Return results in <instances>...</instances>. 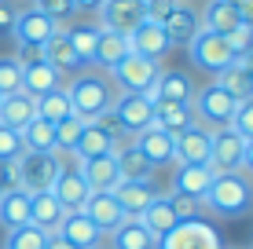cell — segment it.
<instances>
[{
	"mask_svg": "<svg viewBox=\"0 0 253 249\" xmlns=\"http://www.w3.org/2000/svg\"><path fill=\"white\" fill-rule=\"evenodd\" d=\"M191 96H195V84L180 70H162L158 81H154V88L147 92L151 103H191Z\"/></svg>",
	"mask_w": 253,
	"mask_h": 249,
	"instance_id": "17",
	"label": "cell"
},
{
	"mask_svg": "<svg viewBox=\"0 0 253 249\" xmlns=\"http://www.w3.org/2000/svg\"><path fill=\"white\" fill-rule=\"evenodd\" d=\"M19 136L30 154H55V125H48L44 117H33Z\"/></svg>",
	"mask_w": 253,
	"mask_h": 249,
	"instance_id": "35",
	"label": "cell"
},
{
	"mask_svg": "<svg viewBox=\"0 0 253 249\" xmlns=\"http://www.w3.org/2000/svg\"><path fill=\"white\" fill-rule=\"evenodd\" d=\"M0 99H4V96H0Z\"/></svg>",
	"mask_w": 253,
	"mask_h": 249,
	"instance_id": "57",
	"label": "cell"
},
{
	"mask_svg": "<svg viewBox=\"0 0 253 249\" xmlns=\"http://www.w3.org/2000/svg\"><path fill=\"white\" fill-rule=\"evenodd\" d=\"M220 231L206 220H180L169 235H162L154 249H220Z\"/></svg>",
	"mask_w": 253,
	"mask_h": 249,
	"instance_id": "6",
	"label": "cell"
},
{
	"mask_svg": "<svg viewBox=\"0 0 253 249\" xmlns=\"http://www.w3.org/2000/svg\"><path fill=\"white\" fill-rule=\"evenodd\" d=\"M15 15H19V11L11 7V0H0V33H7L15 26Z\"/></svg>",
	"mask_w": 253,
	"mask_h": 249,
	"instance_id": "49",
	"label": "cell"
},
{
	"mask_svg": "<svg viewBox=\"0 0 253 249\" xmlns=\"http://www.w3.org/2000/svg\"><path fill=\"white\" fill-rule=\"evenodd\" d=\"M147 19V0H103L99 4V30H114L121 37Z\"/></svg>",
	"mask_w": 253,
	"mask_h": 249,
	"instance_id": "10",
	"label": "cell"
},
{
	"mask_svg": "<svg viewBox=\"0 0 253 249\" xmlns=\"http://www.w3.org/2000/svg\"><path fill=\"white\" fill-rule=\"evenodd\" d=\"M228 44H231V51H235V59H239L242 51H250V48H253V30H250L246 22H239V26H235V30L228 33Z\"/></svg>",
	"mask_w": 253,
	"mask_h": 249,
	"instance_id": "46",
	"label": "cell"
},
{
	"mask_svg": "<svg viewBox=\"0 0 253 249\" xmlns=\"http://www.w3.org/2000/svg\"><path fill=\"white\" fill-rule=\"evenodd\" d=\"M22 92V63L19 59H0V96Z\"/></svg>",
	"mask_w": 253,
	"mask_h": 249,
	"instance_id": "41",
	"label": "cell"
},
{
	"mask_svg": "<svg viewBox=\"0 0 253 249\" xmlns=\"http://www.w3.org/2000/svg\"><path fill=\"white\" fill-rule=\"evenodd\" d=\"M63 205L55 202V194L51 191H41V194H30V224L41 227V231H59V224H63Z\"/></svg>",
	"mask_w": 253,
	"mask_h": 249,
	"instance_id": "28",
	"label": "cell"
},
{
	"mask_svg": "<svg viewBox=\"0 0 253 249\" xmlns=\"http://www.w3.org/2000/svg\"><path fill=\"white\" fill-rule=\"evenodd\" d=\"M180 4H184V0H180Z\"/></svg>",
	"mask_w": 253,
	"mask_h": 249,
	"instance_id": "56",
	"label": "cell"
},
{
	"mask_svg": "<svg viewBox=\"0 0 253 249\" xmlns=\"http://www.w3.org/2000/svg\"><path fill=\"white\" fill-rule=\"evenodd\" d=\"M70 114H74V110H70V96H66V88H51V92H44V96H37V117H44L48 125L66 121Z\"/></svg>",
	"mask_w": 253,
	"mask_h": 249,
	"instance_id": "37",
	"label": "cell"
},
{
	"mask_svg": "<svg viewBox=\"0 0 253 249\" xmlns=\"http://www.w3.org/2000/svg\"><path fill=\"white\" fill-rule=\"evenodd\" d=\"M59 235L66 238L70 246H77V249H95L99 246V231L92 227V220L84 216V213H66L63 216V224H59Z\"/></svg>",
	"mask_w": 253,
	"mask_h": 249,
	"instance_id": "31",
	"label": "cell"
},
{
	"mask_svg": "<svg viewBox=\"0 0 253 249\" xmlns=\"http://www.w3.org/2000/svg\"><path fill=\"white\" fill-rule=\"evenodd\" d=\"M114 165H118V176L121 179H136V183H147L151 173H154V165L139 154V147L132 140H125V136H121L118 147H114Z\"/></svg>",
	"mask_w": 253,
	"mask_h": 249,
	"instance_id": "16",
	"label": "cell"
},
{
	"mask_svg": "<svg viewBox=\"0 0 253 249\" xmlns=\"http://www.w3.org/2000/svg\"><path fill=\"white\" fill-rule=\"evenodd\" d=\"M22 154H26L22 136L11 132V128H0V161H19Z\"/></svg>",
	"mask_w": 253,
	"mask_h": 249,
	"instance_id": "42",
	"label": "cell"
},
{
	"mask_svg": "<svg viewBox=\"0 0 253 249\" xmlns=\"http://www.w3.org/2000/svg\"><path fill=\"white\" fill-rule=\"evenodd\" d=\"M202 19V30H213V33H220V37H228V33L239 26V7L231 4V0H209L206 4V11L198 15Z\"/></svg>",
	"mask_w": 253,
	"mask_h": 249,
	"instance_id": "33",
	"label": "cell"
},
{
	"mask_svg": "<svg viewBox=\"0 0 253 249\" xmlns=\"http://www.w3.org/2000/svg\"><path fill=\"white\" fill-rule=\"evenodd\" d=\"M162 30H165V37H169V44H172V48H176V44H191V37L202 30V19H198L195 7L176 4V7L169 11V19L162 22Z\"/></svg>",
	"mask_w": 253,
	"mask_h": 249,
	"instance_id": "21",
	"label": "cell"
},
{
	"mask_svg": "<svg viewBox=\"0 0 253 249\" xmlns=\"http://www.w3.org/2000/svg\"><path fill=\"white\" fill-rule=\"evenodd\" d=\"M176 4H180V0H147V19H151V22H165Z\"/></svg>",
	"mask_w": 253,
	"mask_h": 249,
	"instance_id": "47",
	"label": "cell"
},
{
	"mask_svg": "<svg viewBox=\"0 0 253 249\" xmlns=\"http://www.w3.org/2000/svg\"><path fill=\"white\" fill-rule=\"evenodd\" d=\"M15 187H19V169H15V161H0V194L15 191Z\"/></svg>",
	"mask_w": 253,
	"mask_h": 249,
	"instance_id": "48",
	"label": "cell"
},
{
	"mask_svg": "<svg viewBox=\"0 0 253 249\" xmlns=\"http://www.w3.org/2000/svg\"><path fill=\"white\" fill-rule=\"evenodd\" d=\"M103 0H74V7H81V11H99Z\"/></svg>",
	"mask_w": 253,
	"mask_h": 249,
	"instance_id": "53",
	"label": "cell"
},
{
	"mask_svg": "<svg viewBox=\"0 0 253 249\" xmlns=\"http://www.w3.org/2000/svg\"><path fill=\"white\" fill-rule=\"evenodd\" d=\"M30 224V194L26 191H4L0 194V227L4 231H15V227H26Z\"/></svg>",
	"mask_w": 253,
	"mask_h": 249,
	"instance_id": "32",
	"label": "cell"
},
{
	"mask_svg": "<svg viewBox=\"0 0 253 249\" xmlns=\"http://www.w3.org/2000/svg\"><path fill=\"white\" fill-rule=\"evenodd\" d=\"M158 238L151 235L139 220H121V224L110 231V246L114 249H154Z\"/></svg>",
	"mask_w": 253,
	"mask_h": 249,
	"instance_id": "34",
	"label": "cell"
},
{
	"mask_svg": "<svg viewBox=\"0 0 253 249\" xmlns=\"http://www.w3.org/2000/svg\"><path fill=\"white\" fill-rule=\"evenodd\" d=\"M33 117H37V99H33V96H26V92H11V96L0 99V128L22 132Z\"/></svg>",
	"mask_w": 253,
	"mask_h": 249,
	"instance_id": "19",
	"label": "cell"
},
{
	"mask_svg": "<svg viewBox=\"0 0 253 249\" xmlns=\"http://www.w3.org/2000/svg\"><path fill=\"white\" fill-rule=\"evenodd\" d=\"M169 198H172V209H176L180 220H202L206 205L198 202V198H187V194H169Z\"/></svg>",
	"mask_w": 253,
	"mask_h": 249,
	"instance_id": "45",
	"label": "cell"
},
{
	"mask_svg": "<svg viewBox=\"0 0 253 249\" xmlns=\"http://www.w3.org/2000/svg\"><path fill=\"white\" fill-rule=\"evenodd\" d=\"M114 117H118V128L125 136H139L143 128L154 125V103L147 96H136V92H118Z\"/></svg>",
	"mask_w": 253,
	"mask_h": 249,
	"instance_id": "9",
	"label": "cell"
},
{
	"mask_svg": "<svg viewBox=\"0 0 253 249\" xmlns=\"http://www.w3.org/2000/svg\"><path fill=\"white\" fill-rule=\"evenodd\" d=\"M191 125H198L191 103H154V128H162L169 136H180Z\"/></svg>",
	"mask_w": 253,
	"mask_h": 249,
	"instance_id": "24",
	"label": "cell"
},
{
	"mask_svg": "<svg viewBox=\"0 0 253 249\" xmlns=\"http://www.w3.org/2000/svg\"><path fill=\"white\" fill-rule=\"evenodd\" d=\"M128 55V40L121 37L114 30H99V37H95V51H92V63L99 66V70H114L121 59Z\"/></svg>",
	"mask_w": 253,
	"mask_h": 249,
	"instance_id": "29",
	"label": "cell"
},
{
	"mask_svg": "<svg viewBox=\"0 0 253 249\" xmlns=\"http://www.w3.org/2000/svg\"><path fill=\"white\" fill-rule=\"evenodd\" d=\"M110 194H114V202H118V209H121V216H125V220H136L139 213L147 209V205L158 198V191L151 187V179H147V183H136V179H121V183H118Z\"/></svg>",
	"mask_w": 253,
	"mask_h": 249,
	"instance_id": "15",
	"label": "cell"
},
{
	"mask_svg": "<svg viewBox=\"0 0 253 249\" xmlns=\"http://www.w3.org/2000/svg\"><path fill=\"white\" fill-rule=\"evenodd\" d=\"M220 249H231V246H220Z\"/></svg>",
	"mask_w": 253,
	"mask_h": 249,
	"instance_id": "55",
	"label": "cell"
},
{
	"mask_svg": "<svg viewBox=\"0 0 253 249\" xmlns=\"http://www.w3.org/2000/svg\"><path fill=\"white\" fill-rule=\"evenodd\" d=\"M77 169H81V176H84V183H88L92 194H110L121 183L114 154H107V158H92V161H77Z\"/></svg>",
	"mask_w": 253,
	"mask_h": 249,
	"instance_id": "18",
	"label": "cell"
},
{
	"mask_svg": "<svg viewBox=\"0 0 253 249\" xmlns=\"http://www.w3.org/2000/svg\"><path fill=\"white\" fill-rule=\"evenodd\" d=\"M41 59H44V63L48 66H55V70L59 73H74V70H81V55H77V51H74V44H70V40H66V30H59L55 33V37H51L48 40V44L44 48H41Z\"/></svg>",
	"mask_w": 253,
	"mask_h": 249,
	"instance_id": "30",
	"label": "cell"
},
{
	"mask_svg": "<svg viewBox=\"0 0 253 249\" xmlns=\"http://www.w3.org/2000/svg\"><path fill=\"white\" fill-rule=\"evenodd\" d=\"M84 125L88 121H81L77 114H70L66 121H59L55 125V154H70L77 147V140H81V132H84Z\"/></svg>",
	"mask_w": 253,
	"mask_h": 249,
	"instance_id": "40",
	"label": "cell"
},
{
	"mask_svg": "<svg viewBox=\"0 0 253 249\" xmlns=\"http://www.w3.org/2000/svg\"><path fill=\"white\" fill-rule=\"evenodd\" d=\"M158 73H162V63H158V59H143V55H136V51H128L114 70H110V81H114L118 92H136V96H147V92L154 88V81H158Z\"/></svg>",
	"mask_w": 253,
	"mask_h": 249,
	"instance_id": "4",
	"label": "cell"
},
{
	"mask_svg": "<svg viewBox=\"0 0 253 249\" xmlns=\"http://www.w3.org/2000/svg\"><path fill=\"white\" fill-rule=\"evenodd\" d=\"M33 7H37V11H44L48 19H55V22H63V19H70V15L77 11L74 0H33Z\"/></svg>",
	"mask_w": 253,
	"mask_h": 249,
	"instance_id": "44",
	"label": "cell"
},
{
	"mask_svg": "<svg viewBox=\"0 0 253 249\" xmlns=\"http://www.w3.org/2000/svg\"><path fill=\"white\" fill-rule=\"evenodd\" d=\"M213 176L216 173L209 165H176V173H172V194H187V198L202 202Z\"/></svg>",
	"mask_w": 253,
	"mask_h": 249,
	"instance_id": "20",
	"label": "cell"
},
{
	"mask_svg": "<svg viewBox=\"0 0 253 249\" xmlns=\"http://www.w3.org/2000/svg\"><path fill=\"white\" fill-rule=\"evenodd\" d=\"M11 33H15V40H19V48H44L59 33V22L48 19L44 11H37V7H26V11L15 15Z\"/></svg>",
	"mask_w": 253,
	"mask_h": 249,
	"instance_id": "11",
	"label": "cell"
},
{
	"mask_svg": "<svg viewBox=\"0 0 253 249\" xmlns=\"http://www.w3.org/2000/svg\"><path fill=\"white\" fill-rule=\"evenodd\" d=\"M4 249H48V231L26 224V227H15L4 235Z\"/></svg>",
	"mask_w": 253,
	"mask_h": 249,
	"instance_id": "38",
	"label": "cell"
},
{
	"mask_svg": "<svg viewBox=\"0 0 253 249\" xmlns=\"http://www.w3.org/2000/svg\"><path fill=\"white\" fill-rule=\"evenodd\" d=\"M231 128L242 136V140H253V99H246V103H239V107H235Z\"/></svg>",
	"mask_w": 253,
	"mask_h": 249,
	"instance_id": "43",
	"label": "cell"
},
{
	"mask_svg": "<svg viewBox=\"0 0 253 249\" xmlns=\"http://www.w3.org/2000/svg\"><path fill=\"white\" fill-rule=\"evenodd\" d=\"M246 26H250V30H253V19H250V22H246Z\"/></svg>",
	"mask_w": 253,
	"mask_h": 249,
	"instance_id": "54",
	"label": "cell"
},
{
	"mask_svg": "<svg viewBox=\"0 0 253 249\" xmlns=\"http://www.w3.org/2000/svg\"><path fill=\"white\" fill-rule=\"evenodd\" d=\"M172 161L176 165H209V128L191 125L187 132L172 136Z\"/></svg>",
	"mask_w": 253,
	"mask_h": 249,
	"instance_id": "13",
	"label": "cell"
},
{
	"mask_svg": "<svg viewBox=\"0 0 253 249\" xmlns=\"http://www.w3.org/2000/svg\"><path fill=\"white\" fill-rule=\"evenodd\" d=\"M59 73L55 66H48L44 59H33V63H22V92L26 96H44V92H51V88H59Z\"/></svg>",
	"mask_w": 253,
	"mask_h": 249,
	"instance_id": "27",
	"label": "cell"
},
{
	"mask_svg": "<svg viewBox=\"0 0 253 249\" xmlns=\"http://www.w3.org/2000/svg\"><path fill=\"white\" fill-rule=\"evenodd\" d=\"M48 249H77V246H70L59 231H51V235H48Z\"/></svg>",
	"mask_w": 253,
	"mask_h": 249,
	"instance_id": "51",
	"label": "cell"
},
{
	"mask_svg": "<svg viewBox=\"0 0 253 249\" xmlns=\"http://www.w3.org/2000/svg\"><path fill=\"white\" fill-rule=\"evenodd\" d=\"M213 84H220V88L228 92V96H231L235 103H246V99H253V77H250L246 70H242L239 63H231L228 70H220Z\"/></svg>",
	"mask_w": 253,
	"mask_h": 249,
	"instance_id": "36",
	"label": "cell"
},
{
	"mask_svg": "<svg viewBox=\"0 0 253 249\" xmlns=\"http://www.w3.org/2000/svg\"><path fill=\"white\" fill-rule=\"evenodd\" d=\"M81 213L92 220V227L99 231V235H110L121 220V209H118V202H114V194H88V202L81 205Z\"/></svg>",
	"mask_w": 253,
	"mask_h": 249,
	"instance_id": "22",
	"label": "cell"
},
{
	"mask_svg": "<svg viewBox=\"0 0 253 249\" xmlns=\"http://www.w3.org/2000/svg\"><path fill=\"white\" fill-rule=\"evenodd\" d=\"M235 63H239V66H242V70H246V73L253 77V48H250V51H242V55H239V59H235Z\"/></svg>",
	"mask_w": 253,
	"mask_h": 249,
	"instance_id": "52",
	"label": "cell"
},
{
	"mask_svg": "<svg viewBox=\"0 0 253 249\" xmlns=\"http://www.w3.org/2000/svg\"><path fill=\"white\" fill-rule=\"evenodd\" d=\"M125 40H128V51H136V55H143V59H158V63H162L165 51L172 48L169 37H165V30H162V22H151V19H143Z\"/></svg>",
	"mask_w": 253,
	"mask_h": 249,
	"instance_id": "14",
	"label": "cell"
},
{
	"mask_svg": "<svg viewBox=\"0 0 253 249\" xmlns=\"http://www.w3.org/2000/svg\"><path fill=\"white\" fill-rule=\"evenodd\" d=\"M202 205L216 216H242L253 209V176L246 173H216L209 183Z\"/></svg>",
	"mask_w": 253,
	"mask_h": 249,
	"instance_id": "2",
	"label": "cell"
},
{
	"mask_svg": "<svg viewBox=\"0 0 253 249\" xmlns=\"http://www.w3.org/2000/svg\"><path fill=\"white\" fill-rule=\"evenodd\" d=\"M66 96H70V110H74L81 121H95L99 114H107L110 107H114V99H118V88H114V81H110V73H77L74 77V84L66 88Z\"/></svg>",
	"mask_w": 253,
	"mask_h": 249,
	"instance_id": "1",
	"label": "cell"
},
{
	"mask_svg": "<svg viewBox=\"0 0 253 249\" xmlns=\"http://www.w3.org/2000/svg\"><path fill=\"white\" fill-rule=\"evenodd\" d=\"M59 165H63L59 154H30L26 150L22 158L15 161V169H19V191H26V194L48 191L55 173H59Z\"/></svg>",
	"mask_w": 253,
	"mask_h": 249,
	"instance_id": "7",
	"label": "cell"
},
{
	"mask_svg": "<svg viewBox=\"0 0 253 249\" xmlns=\"http://www.w3.org/2000/svg\"><path fill=\"white\" fill-rule=\"evenodd\" d=\"M95 37H99V26H88V22H81V26H70V30H66V40L74 44V51L81 55V63H84V66L92 63Z\"/></svg>",
	"mask_w": 253,
	"mask_h": 249,
	"instance_id": "39",
	"label": "cell"
},
{
	"mask_svg": "<svg viewBox=\"0 0 253 249\" xmlns=\"http://www.w3.org/2000/svg\"><path fill=\"white\" fill-rule=\"evenodd\" d=\"M48 191L55 194V202L63 205V213H81V205L88 202V194H92L77 165H59V173H55Z\"/></svg>",
	"mask_w": 253,
	"mask_h": 249,
	"instance_id": "12",
	"label": "cell"
},
{
	"mask_svg": "<svg viewBox=\"0 0 253 249\" xmlns=\"http://www.w3.org/2000/svg\"><path fill=\"white\" fill-rule=\"evenodd\" d=\"M132 143L139 147V154H143L154 169H158V165H169V161H172V136L162 132V128H154V125L143 128L139 136H132Z\"/></svg>",
	"mask_w": 253,
	"mask_h": 249,
	"instance_id": "26",
	"label": "cell"
},
{
	"mask_svg": "<svg viewBox=\"0 0 253 249\" xmlns=\"http://www.w3.org/2000/svg\"><path fill=\"white\" fill-rule=\"evenodd\" d=\"M136 220H139V224H143L147 231H151L154 238L169 235V231L180 224V216H176V209H172V198H169V194H158V198H154L151 205H147V209L139 213Z\"/></svg>",
	"mask_w": 253,
	"mask_h": 249,
	"instance_id": "23",
	"label": "cell"
},
{
	"mask_svg": "<svg viewBox=\"0 0 253 249\" xmlns=\"http://www.w3.org/2000/svg\"><path fill=\"white\" fill-rule=\"evenodd\" d=\"M242 150H246V140L231 125L209 132V169L213 173H242Z\"/></svg>",
	"mask_w": 253,
	"mask_h": 249,
	"instance_id": "8",
	"label": "cell"
},
{
	"mask_svg": "<svg viewBox=\"0 0 253 249\" xmlns=\"http://www.w3.org/2000/svg\"><path fill=\"white\" fill-rule=\"evenodd\" d=\"M118 147V140L107 132V128H99V125H84V132H81V140H77V147L70 150L77 161H92V158H107V154H114Z\"/></svg>",
	"mask_w": 253,
	"mask_h": 249,
	"instance_id": "25",
	"label": "cell"
},
{
	"mask_svg": "<svg viewBox=\"0 0 253 249\" xmlns=\"http://www.w3.org/2000/svg\"><path fill=\"white\" fill-rule=\"evenodd\" d=\"M242 173L253 176V140H246V150H242Z\"/></svg>",
	"mask_w": 253,
	"mask_h": 249,
	"instance_id": "50",
	"label": "cell"
},
{
	"mask_svg": "<svg viewBox=\"0 0 253 249\" xmlns=\"http://www.w3.org/2000/svg\"><path fill=\"white\" fill-rule=\"evenodd\" d=\"M187 51H191V63L202 73H213V77L235 63V51L228 44V37H220V33H213V30H198L195 37H191Z\"/></svg>",
	"mask_w": 253,
	"mask_h": 249,
	"instance_id": "5",
	"label": "cell"
},
{
	"mask_svg": "<svg viewBox=\"0 0 253 249\" xmlns=\"http://www.w3.org/2000/svg\"><path fill=\"white\" fill-rule=\"evenodd\" d=\"M235 103L228 92L220 88V84H206V88H195V96H191V110H195V121L202 125V128H224V125H231V117H235Z\"/></svg>",
	"mask_w": 253,
	"mask_h": 249,
	"instance_id": "3",
	"label": "cell"
}]
</instances>
